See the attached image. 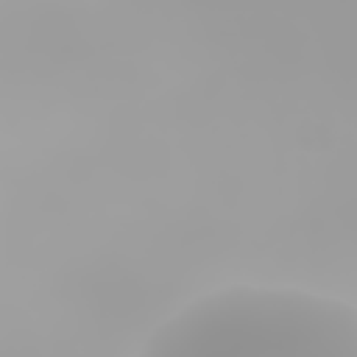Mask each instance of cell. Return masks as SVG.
I'll return each instance as SVG.
<instances>
[{
  "label": "cell",
  "instance_id": "1",
  "mask_svg": "<svg viewBox=\"0 0 357 357\" xmlns=\"http://www.w3.org/2000/svg\"><path fill=\"white\" fill-rule=\"evenodd\" d=\"M139 357H357V312L315 293L231 287L165 321Z\"/></svg>",
  "mask_w": 357,
  "mask_h": 357
}]
</instances>
